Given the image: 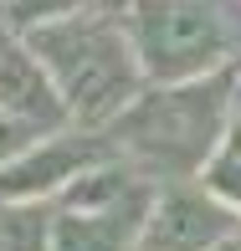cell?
<instances>
[{"instance_id":"2","label":"cell","mask_w":241,"mask_h":251,"mask_svg":"<svg viewBox=\"0 0 241 251\" xmlns=\"http://www.w3.org/2000/svg\"><path fill=\"white\" fill-rule=\"evenodd\" d=\"M21 41L47 67L56 98H62V108H67V123H77V128L108 133V123L149 87L139 56H134L123 16L82 10V16H67V21H56V26H41V31H31V36H21Z\"/></svg>"},{"instance_id":"15","label":"cell","mask_w":241,"mask_h":251,"mask_svg":"<svg viewBox=\"0 0 241 251\" xmlns=\"http://www.w3.org/2000/svg\"><path fill=\"white\" fill-rule=\"evenodd\" d=\"M0 5H5V0H0Z\"/></svg>"},{"instance_id":"3","label":"cell","mask_w":241,"mask_h":251,"mask_svg":"<svg viewBox=\"0 0 241 251\" xmlns=\"http://www.w3.org/2000/svg\"><path fill=\"white\" fill-rule=\"evenodd\" d=\"M123 26L154 87L241 67V0H134Z\"/></svg>"},{"instance_id":"7","label":"cell","mask_w":241,"mask_h":251,"mask_svg":"<svg viewBox=\"0 0 241 251\" xmlns=\"http://www.w3.org/2000/svg\"><path fill=\"white\" fill-rule=\"evenodd\" d=\"M0 113H5L10 123H21V128H31V133L67 128V108H62V98H56L47 67L31 56V47L16 31L0 36Z\"/></svg>"},{"instance_id":"13","label":"cell","mask_w":241,"mask_h":251,"mask_svg":"<svg viewBox=\"0 0 241 251\" xmlns=\"http://www.w3.org/2000/svg\"><path fill=\"white\" fill-rule=\"evenodd\" d=\"M0 36H5V21H0Z\"/></svg>"},{"instance_id":"1","label":"cell","mask_w":241,"mask_h":251,"mask_svg":"<svg viewBox=\"0 0 241 251\" xmlns=\"http://www.w3.org/2000/svg\"><path fill=\"white\" fill-rule=\"evenodd\" d=\"M241 102V67L200 77V82H149L118 118L108 123V144L123 164H134L154 185L200 179L211 154L236 123Z\"/></svg>"},{"instance_id":"11","label":"cell","mask_w":241,"mask_h":251,"mask_svg":"<svg viewBox=\"0 0 241 251\" xmlns=\"http://www.w3.org/2000/svg\"><path fill=\"white\" fill-rule=\"evenodd\" d=\"M134 0H93V10H108V16H129Z\"/></svg>"},{"instance_id":"6","label":"cell","mask_w":241,"mask_h":251,"mask_svg":"<svg viewBox=\"0 0 241 251\" xmlns=\"http://www.w3.org/2000/svg\"><path fill=\"white\" fill-rule=\"evenodd\" d=\"M241 246V215L221 205L200 179L159 185L134 251H231Z\"/></svg>"},{"instance_id":"8","label":"cell","mask_w":241,"mask_h":251,"mask_svg":"<svg viewBox=\"0 0 241 251\" xmlns=\"http://www.w3.org/2000/svg\"><path fill=\"white\" fill-rule=\"evenodd\" d=\"M82 10H93V0H5V5H0V21H5V31H16V36H31V31L56 26V21H67V16H82Z\"/></svg>"},{"instance_id":"4","label":"cell","mask_w":241,"mask_h":251,"mask_svg":"<svg viewBox=\"0 0 241 251\" xmlns=\"http://www.w3.org/2000/svg\"><path fill=\"white\" fill-rule=\"evenodd\" d=\"M154 195L159 185L144 179L134 164H123L118 154L103 159L47 205L52 210L47 251H134Z\"/></svg>"},{"instance_id":"10","label":"cell","mask_w":241,"mask_h":251,"mask_svg":"<svg viewBox=\"0 0 241 251\" xmlns=\"http://www.w3.org/2000/svg\"><path fill=\"white\" fill-rule=\"evenodd\" d=\"M31 139H41V133H31V128H21V123H10L5 113H0V169H5L10 159L21 154V149H26Z\"/></svg>"},{"instance_id":"14","label":"cell","mask_w":241,"mask_h":251,"mask_svg":"<svg viewBox=\"0 0 241 251\" xmlns=\"http://www.w3.org/2000/svg\"><path fill=\"white\" fill-rule=\"evenodd\" d=\"M231 251H241V246H231Z\"/></svg>"},{"instance_id":"9","label":"cell","mask_w":241,"mask_h":251,"mask_svg":"<svg viewBox=\"0 0 241 251\" xmlns=\"http://www.w3.org/2000/svg\"><path fill=\"white\" fill-rule=\"evenodd\" d=\"M200 185L211 190L221 205H231V210L241 215V133L236 128L221 139V149H215L211 164L200 169Z\"/></svg>"},{"instance_id":"12","label":"cell","mask_w":241,"mask_h":251,"mask_svg":"<svg viewBox=\"0 0 241 251\" xmlns=\"http://www.w3.org/2000/svg\"><path fill=\"white\" fill-rule=\"evenodd\" d=\"M231 128H236V133H241V102H236V123H231Z\"/></svg>"},{"instance_id":"5","label":"cell","mask_w":241,"mask_h":251,"mask_svg":"<svg viewBox=\"0 0 241 251\" xmlns=\"http://www.w3.org/2000/svg\"><path fill=\"white\" fill-rule=\"evenodd\" d=\"M103 159H113L108 133H93V128L67 123V128H56V133L31 139L26 149L0 169V200H16V205H52L77 175L98 169Z\"/></svg>"}]
</instances>
